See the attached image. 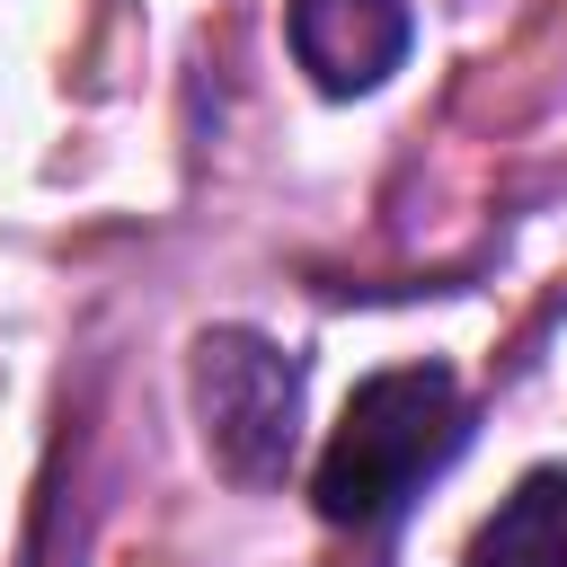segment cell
Wrapping results in <instances>:
<instances>
[{"label": "cell", "instance_id": "cell-1", "mask_svg": "<svg viewBox=\"0 0 567 567\" xmlns=\"http://www.w3.org/2000/svg\"><path fill=\"white\" fill-rule=\"evenodd\" d=\"M461 434H470V408H461L452 363H390V372H372V381L346 399V416H337V434H328V452H319L310 496H319V514L346 523V532L390 523V514L461 452Z\"/></svg>", "mask_w": 567, "mask_h": 567}, {"label": "cell", "instance_id": "cell-2", "mask_svg": "<svg viewBox=\"0 0 567 567\" xmlns=\"http://www.w3.org/2000/svg\"><path fill=\"white\" fill-rule=\"evenodd\" d=\"M195 416L204 443L230 478L266 487L284 478L292 443H301V363L284 346H266L257 328H213L195 346Z\"/></svg>", "mask_w": 567, "mask_h": 567}, {"label": "cell", "instance_id": "cell-3", "mask_svg": "<svg viewBox=\"0 0 567 567\" xmlns=\"http://www.w3.org/2000/svg\"><path fill=\"white\" fill-rule=\"evenodd\" d=\"M284 35H292V62L328 97H363L408 62L416 18H408V0H292Z\"/></svg>", "mask_w": 567, "mask_h": 567}, {"label": "cell", "instance_id": "cell-4", "mask_svg": "<svg viewBox=\"0 0 567 567\" xmlns=\"http://www.w3.org/2000/svg\"><path fill=\"white\" fill-rule=\"evenodd\" d=\"M470 567H567V470H523L514 496L470 532Z\"/></svg>", "mask_w": 567, "mask_h": 567}]
</instances>
